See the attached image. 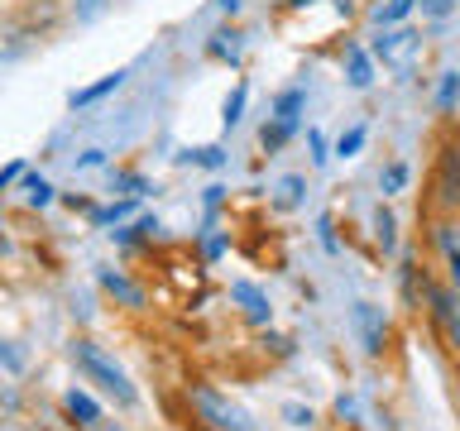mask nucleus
<instances>
[{"mask_svg": "<svg viewBox=\"0 0 460 431\" xmlns=\"http://www.w3.org/2000/svg\"><path fill=\"white\" fill-rule=\"evenodd\" d=\"M341 67H345V82H350L355 92H369V86H374V53H369V48H359V43H345Z\"/></svg>", "mask_w": 460, "mask_h": 431, "instance_id": "0eeeda50", "label": "nucleus"}, {"mask_svg": "<svg viewBox=\"0 0 460 431\" xmlns=\"http://www.w3.org/2000/svg\"><path fill=\"white\" fill-rule=\"evenodd\" d=\"M336 412L341 417H355V398H336Z\"/></svg>", "mask_w": 460, "mask_h": 431, "instance_id": "72a5a7b5", "label": "nucleus"}, {"mask_svg": "<svg viewBox=\"0 0 460 431\" xmlns=\"http://www.w3.org/2000/svg\"><path fill=\"white\" fill-rule=\"evenodd\" d=\"M72 359H77V369L86 374V379H92L101 393H111L115 402H135V388H129V379H125V369L115 365V359L101 350V345H92V340H77L72 345Z\"/></svg>", "mask_w": 460, "mask_h": 431, "instance_id": "f257e3e1", "label": "nucleus"}, {"mask_svg": "<svg viewBox=\"0 0 460 431\" xmlns=\"http://www.w3.org/2000/svg\"><path fill=\"white\" fill-rule=\"evenodd\" d=\"M111 187H115V192H125V197H135V201H139L144 192H149V182H144L139 172H115Z\"/></svg>", "mask_w": 460, "mask_h": 431, "instance_id": "5701e85b", "label": "nucleus"}, {"mask_svg": "<svg viewBox=\"0 0 460 431\" xmlns=\"http://www.w3.org/2000/svg\"><path fill=\"white\" fill-rule=\"evenodd\" d=\"M77 5H82V14H96V10H101V0H77Z\"/></svg>", "mask_w": 460, "mask_h": 431, "instance_id": "f704fd0d", "label": "nucleus"}, {"mask_svg": "<svg viewBox=\"0 0 460 431\" xmlns=\"http://www.w3.org/2000/svg\"><path fill=\"white\" fill-rule=\"evenodd\" d=\"M369 53L379 57L384 67H394V63H402V57L417 53V34L412 29H379V39L369 43Z\"/></svg>", "mask_w": 460, "mask_h": 431, "instance_id": "39448f33", "label": "nucleus"}, {"mask_svg": "<svg viewBox=\"0 0 460 431\" xmlns=\"http://www.w3.org/2000/svg\"><path fill=\"white\" fill-rule=\"evenodd\" d=\"M230 297L240 302L244 316H250L254 326H269V321H273V307H269L264 287H254V283H230Z\"/></svg>", "mask_w": 460, "mask_h": 431, "instance_id": "6e6552de", "label": "nucleus"}, {"mask_svg": "<svg viewBox=\"0 0 460 431\" xmlns=\"http://www.w3.org/2000/svg\"><path fill=\"white\" fill-rule=\"evenodd\" d=\"M244 101H250V82H235V92H230V96H226V106H221V125H226V129H235V125H240Z\"/></svg>", "mask_w": 460, "mask_h": 431, "instance_id": "dca6fc26", "label": "nucleus"}, {"mask_svg": "<svg viewBox=\"0 0 460 431\" xmlns=\"http://www.w3.org/2000/svg\"><path fill=\"white\" fill-rule=\"evenodd\" d=\"M125 77H129L125 67H120V72H106V77H101V82H92V86H82V92H72V96H67V106H72V110H86V106H96L101 96L120 92V86H125Z\"/></svg>", "mask_w": 460, "mask_h": 431, "instance_id": "1a4fd4ad", "label": "nucleus"}, {"mask_svg": "<svg viewBox=\"0 0 460 431\" xmlns=\"http://www.w3.org/2000/svg\"><path fill=\"white\" fill-rule=\"evenodd\" d=\"M365 139H369V129H365V125H350V129L336 139V154H341V158H355L359 149H365Z\"/></svg>", "mask_w": 460, "mask_h": 431, "instance_id": "4be33fe9", "label": "nucleus"}, {"mask_svg": "<svg viewBox=\"0 0 460 431\" xmlns=\"http://www.w3.org/2000/svg\"><path fill=\"white\" fill-rule=\"evenodd\" d=\"M322 244H326V250H336V235H331V216H322Z\"/></svg>", "mask_w": 460, "mask_h": 431, "instance_id": "2f4dec72", "label": "nucleus"}, {"mask_svg": "<svg viewBox=\"0 0 460 431\" xmlns=\"http://www.w3.org/2000/svg\"><path fill=\"white\" fill-rule=\"evenodd\" d=\"M460 106V72H441L437 82V110H456Z\"/></svg>", "mask_w": 460, "mask_h": 431, "instance_id": "a211bd4d", "label": "nucleus"}, {"mask_svg": "<svg viewBox=\"0 0 460 431\" xmlns=\"http://www.w3.org/2000/svg\"><path fill=\"white\" fill-rule=\"evenodd\" d=\"M398 283H402V302H408V307H417V264H412V259H402Z\"/></svg>", "mask_w": 460, "mask_h": 431, "instance_id": "a878e982", "label": "nucleus"}, {"mask_svg": "<svg viewBox=\"0 0 460 431\" xmlns=\"http://www.w3.org/2000/svg\"><path fill=\"white\" fill-rule=\"evenodd\" d=\"M14 178H24V163H20V158H14L10 168H0V187H10Z\"/></svg>", "mask_w": 460, "mask_h": 431, "instance_id": "c756f323", "label": "nucleus"}, {"mask_svg": "<svg viewBox=\"0 0 460 431\" xmlns=\"http://www.w3.org/2000/svg\"><path fill=\"white\" fill-rule=\"evenodd\" d=\"M192 408L201 412V422L216 427V431H250V417H244L230 398L216 393V388H207V383L192 388Z\"/></svg>", "mask_w": 460, "mask_h": 431, "instance_id": "f03ea898", "label": "nucleus"}, {"mask_svg": "<svg viewBox=\"0 0 460 431\" xmlns=\"http://www.w3.org/2000/svg\"><path fill=\"white\" fill-rule=\"evenodd\" d=\"M374 240H379L384 254H398V221H394V211H388V207L374 211Z\"/></svg>", "mask_w": 460, "mask_h": 431, "instance_id": "4468645a", "label": "nucleus"}, {"mask_svg": "<svg viewBox=\"0 0 460 431\" xmlns=\"http://www.w3.org/2000/svg\"><path fill=\"white\" fill-rule=\"evenodd\" d=\"M355 330H359V345H365V355L379 359L384 345H388V316H384L379 307H369V302H359V307H355Z\"/></svg>", "mask_w": 460, "mask_h": 431, "instance_id": "7ed1b4c3", "label": "nucleus"}, {"mask_svg": "<svg viewBox=\"0 0 460 431\" xmlns=\"http://www.w3.org/2000/svg\"><path fill=\"white\" fill-rule=\"evenodd\" d=\"M297 129H302V125H293V120H269L264 129H259V144H264V154H279L283 144L297 135Z\"/></svg>", "mask_w": 460, "mask_h": 431, "instance_id": "2eb2a0df", "label": "nucleus"}, {"mask_svg": "<svg viewBox=\"0 0 460 431\" xmlns=\"http://www.w3.org/2000/svg\"><path fill=\"white\" fill-rule=\"evenodd\" d=\"M129 211H135V197L111 201V207H96V211H92V225H115V221H125Z\"/></svg>", "mask_w": 460, "mask_h": 431, "instance_id": "aec40b11", "label": "nucleus"}, {"mask_svg": "<svg viewBox=\"0 0 460 431\" xmlns=\"http://www.w3.org/2000/svg\"><path fill=\"white\" fill-rule=\"evenodd\" d=\"M101 287H111L115 297H125V302H129V307H144V293H139L135 283H125L120 273H111V268H106V273H101Z\"/></svg>", "mask_w": 460, "mask_h": 431, "instance_id": "6ab92c4d", "label": "nucleus"}, {"mask_svg": "<svg viewBox=\"0 0 460 431\" xmlns=\"http://www.w3.org/2000/svg\"><path fill=\"white\" fill-rule=\"evenodd\" d=\"M408 178H412L408 158H388L384 172H379V192H384V197H398L402 187H408Z\"/></svg>", "mask_w": 460, "mask_h": 431, "instance_id": "ddd939ff", "label": "nucleus"}, {"mask_svg": "<svg viewBox=\"0 0 460 431\" xmlns=\"http://www.w3.org/2000/svg\"><path fill=\"white\" fill-rule=\"evenodd\" d=\"M0 365H5V369H20V355H14L5 340H0Z\"/></svg>", "mask_w": 460, "mask_h": 431, "instance_id": "7c9ffc66", "label": "nucleus"}, {"mask_svg": "<svg viewBox=\"0 0 460 431\" xmlns=\"http://www.w3.org/2000/svg\"><path fill=\"white\" fill-rule=\"evenodd\" d=\"M63 408H67V417H77L82 427H96L101 422V402L92 393H82V388H72V393L63 398Z\"/></svg>", "mask_w": 460, "mask_h": 431, "instance_id": "9b49d317", "label": "nucleus"}, {"mask_svg": "<svg viewBox=\"0 0 460 431\" xmlns=\"http://www.w3.org/2000/svg\"><path fill=\"white\" fill-rule=\"evenodd\" d=\"M302 110H307V86H302V82L283 86V92L273 96V120H293V125H302Z\"/></svg>", "mask_w": 460, "mask_h": 431, "instance_id": "9d476101", "label": "nucleus"}, {"mask_svg": "<svg viewBox=\"0 0 460 431\" xmlns=\"http://www.w3.org/2000/svg\"><path fill=\"white\" fill-rule=\"evenodd\" d=\"M207 57H216V63H240V29H216L207 43Z\"/></svg>", "mask_w": 460, "mask_h": 431, "instance_id": "f8f14e48", "label": "nucleus"}, {"mask_svg": "<svg viewBox=\"0 0 460 431\" xmlns=\"http://www.w3.org/2000/svg\"><path fill=\"white\" fill-rule=\"evenodd\" d=\"M216 5H221V10H230V14H235V10H240V0H216Z\"/></svg>", "mask_w": 460, "mask_h": 431, "instance_id": "c9c22d12", "label": "nucleus"}, {"mask_svg": "<svg viewBox=\"0 0 460 431\" xmlns=\"http://www.w3.org/2000/svg\"><path fill=\"white\" fill-rule=\"evenodd\" d=\"M182 163H201V168H221V163H226V154L216 149V144H207V149H187V154H182Z\"/></svg>", "mask_w": 460, "mask_h": 431, "instance_id": "393cba45", "label": "nucleus"}, {"mask_svg": "<svg viewBox=\"0 0 460 431\" xmlns=\"http://www.w3.org/2000/svg\"><path fill=\"white\" fill-rule=\"evenodd\" d=\"M302 192H307V178H297V172H293V178H283L279 182V207H297Z\"/></svg>", "mask_w": 460, "mask_h": 431, "instance_id": "b1692460", "label": "nucleus"}, {"mask_svg": "<svg viewBox=\"0 0 460 431\" xmlns=\"http://www.w3.org/2000/svg\"><path fill=\"white\" fill-rule=\"evenodd\" d=\"M412 5H417V0H388V5H374V24L394 29V24H402L412 14Z\"/></svg>", "mask_w": 460, "mask_h": 431, "instance_id": "f3484780", "label": "nucleus"}, {"mask_svg": "<svg viewBox=\"0 0 460 431\" xmlns=\"http://www.w3.org/2000/svg\"><path fill=\"white\" fill-rule=\"evenodd\" d=\"M307 144H312V163L322 168L326 158H331V149H326V135H322V129H307Z\"/></svg>", "mask_w": 460, "mask_h": 431, "instance_id": "cd10ccee", "label": "nucleus"}, {"mask_svg": "<svg viewBox=\"0 0 460 431\" xmlns=\"http://www.w3.org/2000/svg\"><path fill=\"white\" fill-rule=\"evenodd\" d=\"M283 417H288V427H312V422H316V412H312V408H302V402H288Z\"/></svg>", "mask_w": 460, "mask_h": 431, "instance_id": "bb28decb", "label": "nucleus"}, {"mask_svg": "<svg viewBox=\"0 0 460 431\" xmlns=\"http://www.w3.org/2000/svg\"><path fill=\"white\" fill-rule=\"evenodd\" d=\"M451 5H456V0H427V14H431V20H441V14H451Z\"/></svg>", "mask_w": 460, "mask_h": 431, "instance_id": "c85d7f7f", "label": "nucleus"}, {"mask_svg": "<svg viewBox=\"0 0 460 431\" xmlns=\"http://www.w3.org/2000/svg\"><path fill=\"white\" fill-rule=\"evenodd\" d=\"M24 197H29V207H49V201H53L49 178H39V172H24Z\"/></svg>", "mask_w": 460, "mask_h": 431, "instance_id": "412c9836", "label": "nucleus"}, {"mask_svg": "<svg viewBox=\"0 0 460 431\" xmlns=\"http://www.w3.org/2000/svg\"><path fill=\"white\" fill-rule=\"evenodd\" d=\"M427 302H431V321L451 336V350H460V297H451L446 287H427Z\"/></svg>", "mask_w": 460, "mask_h": 431, "instance_id": "423d86ee", "label": "nucleus"}, {"mask_svg": "<svg viewBox=\"0 0 460 431\" xmlns=\"http://www.w3.org/2000/svg\"><path fill=\"white\" fill-rule=\"evenodd\" d=\"M437 201H441V211H456V207H460V144H446V149H441V163H437Z\"/></svg>", "mask_w": 460, "mask_h": 431, "instance_id": "20e7f679", "label": "nucleus"}, {"mask_svg": "<svg viewBox=\"0 0 460 431\" xmlns=\"http://www.w3.org/2000/svg\"><path fill=\"white\" fill-rule=\"evenodd\" d=\"M221 250H226V240H221V235H207V254L216 259V254H221Z\"/></svg>", "mask_w": 460, "mask_h": 431, "instance_id": "473e14b6", "label": "nucleus"}]
</instances>
